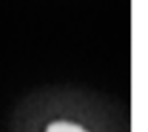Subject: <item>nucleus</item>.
<instances>
[{
    "label": "nucleus",
    "instance_id": "1",
    "mask_svg": "<svg viewBox=\"0 0 148 132\" xmlns=\"http://www.w3.org/2000/svg\"><path fill=\"white\" fill-rule=\"evenodd\" d=\"M46 132H88L83 126L70 121H54L46 127Z\"/></svg>",
    "mask_w": 148,
    "mask_h": 132
}]
</instances>
